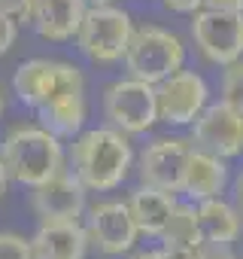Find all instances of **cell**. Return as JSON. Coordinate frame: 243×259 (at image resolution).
Here are the masks:
<instances>
[{
  "label": "cell",
  "mask_w": 243,
  "mask_h": 259,
  "mask_svg": "<svg viewBox=\"0 0 243 259\" xmlns=\"http://www.w3.org/2000/svg\"><path fill=\"white\" fill-rule=\"evenodd\" d=\"M70 159H73V174L85 189L106 192L128 177L134 153L118 128H91L73 141Z\"/></svg>",
  "instance_id": "cell-1"
},
{
  "label": "cell",
  "mask_w": 243,
  "mask_h": 259,
  "mask_svg": "<svg viewBox=\"0 0 243 259\" xmlns=\"http://www.w3.org/2000/svg\"><path fill=\"white\" fill-rule=\"evenodd\" d=\"M7 174L22 186H40L64 171L61 144L46 128H13L0 153Z\"/></svg>",
  "instance_id": "cell-2"
},
{
  "label": "cell",
  "mask_w": 243,
  "mask_h": 259,
  "mask_svg": "<svg viewBox=\"0 0 243 259\" xmlns=\"http://www.w3.org/2000/svg\"><path fill=\"white\" fill-rule=\"evenodd\" d=\"M186 61V46L179 43L176 34L161 31V28H140L134 31L128 52H125V67L131 70L134 79L158 85L170 73L183 70Z\"/></svg>",
  "instance_id": "cell-3"
},
{
  "label": "cell",
  "mask_w": 243,
  "mask_h": 259,
  "mask_svg": "<svg viewBox=\"0 0 243 259\" xmlns=\"http://www.w3.org/2000/svg\"><path fill=\"white\" fill-rule=\"evenodd\" d=\"M131 37H134V25H131L128 13H122L109 4L88 7L85 19L79 25V34H76L79 49L97 64H109V61L125 58Z\"/></svg>",
  "instance_id": "cell-4"
},
{
  "label": "cell",
  "mask_w": 243,
  "mask_h": 259,
  "mask_svg": "<svg viewBox=\"0 0 243 259\" xmlns=\"http://www.w3.org/2000/svg\"><path fill=\"white\" fill-rule=\"evenodd\" d=\"M103 113L112 128L125 135H143L158 122V95L152 82L118 79L103 92Z\"/></svg>",
  "instance_id": "cell-5"
},
{
  "label": "cell",
  "mask_w": 243,
  "mask_h": 259,
  "mask_svg": "<svg viewBox=\"0 0 243 259\" xmlns=\"http://www.w3.org/2000/svg\"><path fill=\"white\" fill-rule=\"evenodd\" d=\"M192 37L201 55L213 64H234L243 58V13L201 10L192 22Z\"/></svg>",
  "instance_id": "cell-6"
},
{
  "label": "cell",
  "mask_w": 243,
  "mask_h": 259,
  "mask_svg": "<svg viewBox=\"0 0 243 259\" xmlns=\"http://www.w3.org/2000/svg\"><path fill=\"white\" fill-rule=\"evenodd\" d=\"M158 95V122L167 125H195V119L210 104V89L201 73L176 70L155 85Z\"/></svg>",
  "instance_id": "cell-7"
},
{
  "label": "cell",
  "mask_w": 243,
  "mask_h": 259,
  "mask_svg": "<svg viewBox=\"0 0 243 259\" xmlns=\"http://www.w3.org/2000/svg\"><path fill=\"white\" fill-rule=\"evenodd\" d=\"M195 147L219 159H234L243 153V113L231 104H207L195 119Z\"/></svg>",
  "instance_id": "cell-8"
},
{
  "label": "cell",
  "mask_w": 243,
  "mask_h": 259,
  "mask_svg": "<svg viewBox=\"0 0 243 259\" xmlns=\"http://www.w3.org/2000/svg\"><path fill=\"white\" fill-rule=\"evenodd\" d=\"M40 122L46 132H52L55 138H73L79 135V128L85 122V85H82V73L73 67L67 73V79L37 107Z\"/></svg>",
  "instance_id": "cell-9"
},
{
  "label": "cell",
  "mask_w": 243,
  "mask_h": 259,
  "mask_svg": "<svg viewBox=\"0 0 243 259\" xmlns=\"http://www.w3.org/2000/svg\"><path fill=\"white\" fill-rule=\"evenodd\" d=\"M192 156V144L179 138H158L152 141L143 156H140V177L146 186L164 189V192H179L186 165Z\"/></svg>",
  "instance_id": "cell-10"
},
{
  "label": "cell",
  "mask_w": 243,
  "mask_h": 259,
  "mask_svg": "<svg viewBox=\"0 0 243 259\" xmlns=\"http://www.w3.org/2000/svg\"><path fill=\"white\" fill-rule=\"evenodd\" d=\"M85 232H88V241H94V247L109 256L128 253L140 235L128 201H103V204L91 207Z\"/></svg>",
  "instance_id": "cell-11"
},
{
  "label": "cell",
  "mask_w": 243,
  "mask_h": 259,
  "mask_svg": "<svg viewBox=\"0 0 243 259\" xmlns=\"http://www.w3.org/2000/svg\"><path fill=\"white\" fill-rule=\"evenodd\" d=\"M34 210L40 220H79L85 210V186L76 174H55L34 186Z\"/></svg>",
  "instance_id": "cell-12"
},
{
  "label": "cell",
  "mask_w": 243,
  "mask_h": 259,
  "mask_svg": "<svg viewBox=\"0 0 243 259\" xmlns=\"http://www.w3.org/2000/svg\"><path fill=\"white\" fill-rule=\"evenodd\" d=\"M34 259H82L88 247V232L79 220H43L31 238Z\"/></svg>",
  "instance_id": "cell-13"
},
{
  "label": "cell",
  "mask_w": 243,
  "mask_h": 259,
  "mask_svg": "<svg viewBox=\"0 0 243 259\" xmlns=\"http://www.w3.org/2000/svg\"><path fill=\"white\" fill-rule=\"evenodd\" d=\"M73 70V64H64V61H46V58H34V61H25L16 76H13V89L19 95L22 104L28 107H40L64 79L67 73Z\"/></svg>",
  "instance_id": "cell-14"
},
{
  "label": "cell",
  "mask_w": 243,
  "mask_h": 259,
  "mask_svg": "<svg viewBox=\"0 0 243 259\" xmlns=\"http://www.w3.org/2000/svg\"><path fill=\"white\" fill-rule=\"evenodd\" d=\"M85 10H88L85 0H37L28 22L37 28V34L43 40L61 43V40H70L79 34Z\"/></svg>",
  "instance_id": "cell-15"
},
{
  "label": "cell",
  "mask_w": 243,
  "mask_h": 259,
  "mask_svg": "<svg viewBox=\"0 0 243 259\" xmlns=\"http://www.w3.org/2000/svg\"><path fill=\"white\" fill-rule=\"evenodd\" d=\"M228 165L225 159L192 147L189 165H186V177H183V189L192 201H207V198H219L228 186Z\"/></svg>",
  "instance_id": "cell-16"
},
{
  "label": "cell",
  "mask_w": 243,
  "mask_h": 259,
  "mask_svg": "<svg viewBox=\"0 0 243 259\" xmlns=\"http://www.w3.org/2000/svg\"><path fill=\"white\" fill-rule=\"evenodd\" d=\"M195 213H198L201 241L210 244V247H228L240 235V213H237V207H231L228 201H222V195L198 201Z\"/></svg>",
  "instance_id": "cell-17"
},
{
  "label": "cell",
  "mask_w": 243,
  "mask_h": 259,
  "mask_svg": "<svg viewBox=\"0 0 243 259\" xmlns=\"http://www.w3.org/2000/svg\"><path fill=\"white\" fill-rule=\"evenodd\" d=\"M128 207H131V213H134V220H137L140 235L158 238V235L164 232V226H167L173 207H176V198H173V192H164V189H155V186H146V183H143V186L131 195Z\"/></svg>",
  "instance_id": "cell-18"
},
{
  "label": "cell",
  "mask_w": 243,
  "mask_h": 259,
  "mask_svg": "<svg viewBox=\"0 0 243 259\" xmlns=\"http://www.w3.org/2000/svg\"><path fill=\"white\" fill-rule=\"evenodd\" d=\"M161 247H176V244H204L201 232H198V213L192 204H176L164 232L158 235Z\"/></svg>",
  "instance_id": "cell-19"
},
{
  "label": "cell",
  "mask_w": 243,
  "mask_h": 259,
  "mask_svg": "<svg viewBox=\"0 0 243 259\" xmlns=\"http://www.w3.org/2000/svg\"><path fill=\"white\" fill-rule=\"evenodd\" d=\"M219 89H222V101L243 113V58H237L234 64H225Z\"/></svg>",
  "instance_id": "cell-20"
},
{
  "label": "cell",
  "mask_w": 243,
  "mask_h": 259,
  "mask_svg": "<svg viewBox=\"0 0 243 259\" xmlns=\"http://www.w3.org/2000/svg\"><path fill=\"white\" fill-rule=\"evenodd\" d=\"M0 259H34V247L22 235H0Z\"/></svg>",
  "instance_id": "cell-21"
},
{
  "label": "cell",
  "mask_w": 243,
  "mask_h": 259,
  "mask_svg": "<svg viewBox=\"0 0 243 259\" xmlns=\"http://www.w3.org/2000/svg\"><path fill=\"white\" fill-rule=\"evenodd\" d=\"M164 259H207L204 244H176V247H161Z\"/></svg>",
  "instance_id": "cell-22"
},
{
  "label": "cell",
  "mask_w": 243,
  "mask_h": 259,
  "mask_svg": "<svg viewBox=\"0 0 243 259\" xmlns=\"http://www.w3.org/2000/svg\"><path fill=\"white\" fill-rule=\"evenodd\" d=\"M16 37H19V31H16V19L7 16V13H0V55L13 49Z\"/></svg>",
  "instance_id": "cell-23"
},
{
  "label": "cell",
  "mask_w": 243,
  "mask_h": 259,
  "mask_svg": "<svg viewBox=\"0 0 243 259\" xmlns=\"http://www.w3.org/2000/svg\"><path fill=\"white\" fill-rule=\"evenodd\" d=\"M37 0H0V13H7L13 19H31Z\"/></svg>",
  "instance_id": "cell-24"
},
{
  "label": "cell",
  "mask_w": 243,
  "mask_h": 259,
  "mask_svg": "<svg viewBox=\"0 0 243 259\" xmlns=\"http://www.w3.org/2000/svg\"><path fill=\"white\" fill-rule=\"evenodd\" d=\"M161 4L170 13H186V16H195V13L204 10V0H161Z\"/></svg>",
  "instance_id": "cell-25"
},
{
  "label": "cell",
  "mask_w": 243,
  "mask_h": 259,
  "mask_svg": "<svg viewBox=\"0 0 243 259\" xmlns=\"http://www.w3.org/2000/svg\"><path fill=\"white\" fill-rule=\"evenodd\" d=\"M204 10H219V13H243V0H204Z\"/></svg>",
  "instance_id": "cell-26"
},
{
  "label": "cell",
  "mask_w": 243,
  "mask_h": 259,
  "mask_svg": "<svg viewBox=\"0 0 243 259\" xmlns=\"http://www.w3.org/2000/svg\"><path fill=\"white\" fill-rule=\"evenodd\" d=\"M131 259H164V253H161V250H140V253H134Z\"/></svg>",
  "instance_id": "cell-27"
},
{
  "label": "cell",
  "mask_w": 243,
  "mask_h": 259,
  "mask_svg": "<svg viewBox=\"0 0 243 259\" xmlns=\"http://www.w3.org/2000/svg\"><path fill=\"white\" fill-rule=\"evenodd\" d=\"M234 198H237V204L243 207V171H240L237 180H234Z\"/></svg>",
  "instance_id": "cell-28"
},
{
  "label": "cell",
  "mask_w": 243,
  "mask_h": 259,
  "mask_svg": "<svg viewBox=\"0 0 243 259\" xmlns=\"http://www.w3.org/2000/svg\"><path fill=\"white\" fill-rule=\"evenodd\" d=\"M7 180H10V174H7V165H4V159H0V195H4V189H7Z\"/></svg>",
  "instance_id": "cell-29"
},
{
  "label": "cell",
  "mask_w": 243,
  "mask_h": 259,
  "mask_svg": "<svg viewBox=\"0 0 243 259\" xmlns=\"http://www.w3.org/2000/svg\"><path fill=\"white\" fill-rule=\"evenodd\" d=\"M88 7H103V4H112V0H85Z\"/></svg>",
  "instance_id": "cell-30"
},
{
  "label": "cell",
  "mask_w": 243,
  "mask_h": 259,
  "mask_svg": "<svg viewBox=\"0 0 243 259\" xmlns=\"http://www.w3.org/2000/svg\"><path fill=\"white\" fill-rule=\"evenodd\" d=\"M0 113H4V101H0Z\"/></svg>",
  "instance_id": "cell-31"
}]
</instances>
